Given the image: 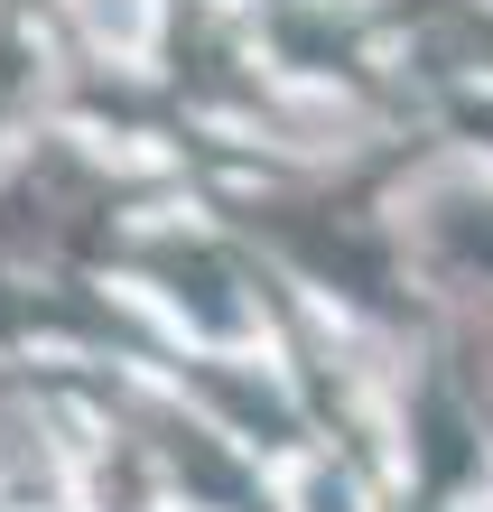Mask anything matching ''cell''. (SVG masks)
I'll return each instance as SVG.
<instances>
[{
    "label": "cell",
    "instance_id": "7a4b0ae2",
    "mask_svg": "<svg viewBox=\"0 0 493 512\" xmlns=\"http://www.w3.org/2000/svg\"><path fill=\"white\" fill-rule=\"evenodd\" d=\"M447 252L493 270V205H456V215H447Z\"/></svg>",
    "mask_w": 493,
    "mask_h": 512
},
{
    "label": "cell",
    "instance_id": "6da1fadb",
    "mask_svg": "<svg viewBox=\"0 0 493 512\" xmlns=\"http://www.w3.org/2000/svg\"><path fill=\"white\" fill-rule=\"evenodd\" d=\"M289 243L307 252V261H317V270H335V280H354L363 298H391V261L373 252V243H363V233H345V224H289Z\"/></svg>",
    "mask_w": 493,
    "mask_h": 512
}]
</instances>
